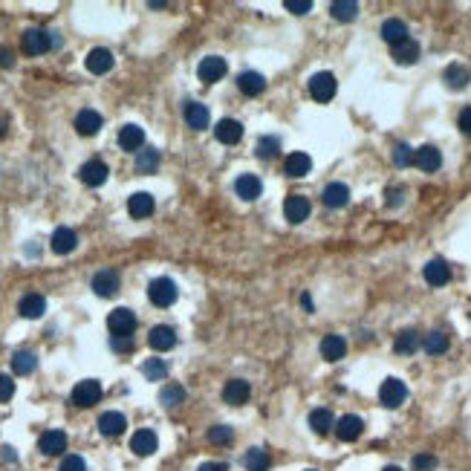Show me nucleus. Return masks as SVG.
<instances>
[{
  "label": "nucleus",
  "mask_w": 471,
  "mask_h": 471,
  "mask_svg": "<svg viewBox=\"0 0 471 471\" xmlns=\"http://www.w3.org/2000/svg\"><path fill=\"white\" fill-rule=\"evenodd\" d=\"M148 298L153 307H171V303L179 298V289L171 278H153L148 284Z\"/></svg>",
  "instance_id": "nucleus-1"
},
{
  "label": "nucleus",
  "mask_w": 471,
  "mask_h": 471,
  "mask_svg": "<svg viewBox=\"0 0 471 471\" xmlns=\"http://www.w3.org/2000/svg\"><path fill=\"white\" fill-rule=\"evenodd\" d=\"M405 399H408V388H405L402 379H393V376H390V379L382 382V388H379V402H382L385 408L393 411V408L402 405Z\"/></svg>",
  "instance_id": "nucleus-2"
},
{
  "label": "nucleus",
  "mask_w": 471,
  "mask_h": 471,
  "mask_svg": "<svg viewBox=\"0 0 471 471\" xmlns=\"http://www.w3.org/2000/svg\"><path fill=\"white\" fill-rule=\"evenodd\" d=\"M102 399V382L96 379H84L73 388V405L76 408H93Z\"/></svg>",
  "instance_id": "nucleus-3"
},
{
  "label": "nucleus",
  "mask_w": 471,
  "mask_h": 471,
  "mask_svg": "<svg viewBox=\"0 0 471 471\" xmlns=\"http://www.w3.org/2000/svg\"><path fill=\"white\" fill-rule=\"evenodd\" d=\"M107 329L113 336H133V329H136V315H133V310H128V307H119V310H113L110 315H107Z\"/></svg>",
  "instance_id": "nucleus-4"
},
{
  "label": "nucleus",
  "mask_w": 471,
  "mask_h": 471,
  "mask_svg": "<svg viewBox=\"0 0 471 471\" xmlns=\"http://www.w3.org/2000/svg\"><path fill=\"white\" fill-rule=\"evenodd\" d=\"M50 46H53V32L38 29V27L23 32V53L27 55H43Z\"/></svg>",
  "instance_id": "nucleus-5"
},
{
  "label": "nucleus",
  "mask_w": 471,
  "mask_h": 471,
  "mask_svg": "<svg viewBox=\"0 0 471 471\" xmlns=\"http://www.w3.org/2000/svg\"><path fill=\"white\" fill-rule=\"evenodd\" d=\"M107 177H110V168H107L102 159H90V162H84L81 168H78V179H81L84 185H90V188L104 185Z\"/></svg>",
  "instance_id": "nucleus-6"
},
{
  "label": "nucleus",
  "mask_w": 471,
  "mask_h": 471,
  "mask_svg": "<svg viewBox=\"0 0 471 471\" xmlns=\"http://www.w3.org/2000/svg\"><path fill=\"white\" fill-rule=\"evenodd\" d=\"M119 272L116 269H102L93 275V292H96L99 298H113L116 292H119Z\"/></svg>",
  "instance_id": "nucleus-7"
},
{
  "label": "nucleus",
  "mask_w": 471,
  "mask_h": 471,
  "mask_svg": "<svg viewBox=\"0 0 471 471\" xmlns=\"http://www.w3.org/2000/svg\"><path fill=\"white\" fill-rule=\"evenodd\" d=\"M336 76L333 73H315L313 78H310V96L315 99V102H329L336 96Z\"/></svg>",
  "instance_id": "nucleus-8"
},
{
  "label": "nucleus",
  "mask_w": 471,
  "mask_h": 471,
  "mask_svg": "<svg viewBox=\"0 0 471 471\" xmlns=\"http://www.w3.org/2000/svg\"><path fill=\"white\" fill-rule=\"evenodd\" d=\"M226 69H228V64H226L220 55H208V58L200 61L197 76H200L203 84H214V81H220V78L226 76Z\"/></svg>",
  "instance_id": "nucleus-9"
},
{
  "label": "nucleus",
  "mask_w": 471,
  "mask_h": 471,
  "mask_svg": "<svg viewBox=\"0 0 471 471\" xmlns=\"http://www.w3.org/2000/svg\"><path fill=\"white\" fill-rule=\"evenodd\" d=\"M336 437L341 439V442H356L359 437H362V431H364V422H362V416H356V414H347V416H341L339 422H336Z\"/></svg>",
  "instance_id": "nucleus-10"
},
{
  "label": "nucleus",
  "mask_w": 471,
  "mask_h": 471,
  "mask_svg": "<svg viewBox=\"0 0 471 471\" xmlns=\"http://www.w3.org/2000/svg\"><path fill=\"white\" fill-rule=\"evenodd\" d=\"M234 191H238L240 200L254 203L257 197L264 194V182H261V177H254V174H240L238 179H234Z\"/></svg>",
  "instance_id": "nucleus-11"
},
{
  "label": "nucleus",
  "mask_w": 471,
  "mask_h": 471,
  "mask_svg": "<svg viewBox=\"0 0 471 471\" xmlns=\"http://www.w3.org/2000/svg\"><path fill=\"white\" fill-rule=\"evenodd\" d=\"M310 200L303 197V194H292V197H287V203H284V214H287V220L292 223V226H298V223H303L310 217Z\"/></svg>",
  "instance_id": "nucleus-12"
},
{
  "label": "nucleus",
  "mask_w": 471,
  "mask_h": 471,
  "mask_svg": "<svg viewBox=\"0 0 471 471\" xmlns=\"http://www.w3.org/2000/svg\"><path fill=\"white\" fill-rule=\"evenodd\" d=\"M156 449H159V439H156V434L151 428H142V431H136L130 437V451L136 457H151Z\"/></svg>",
  "instance_id": "nucleus-13"
},
{
  "label": "nucleus",
  "mask_w": 471,
  "mask_h": 471,
  "mask_svg": "<svg viewBox=\"0 0 471 471\" xmlns=\"http://www.w3.org/2000/svg\"><path fill=\"white\" fill-rule=\"evenodd\" d=\"M153 208H156V200H153V194H148V191H136V194L128 200V211H130V217H133V220H145V217H151V214H153Z\"/></svg>",
  "instance_id": "nucleus-14"
},
{
  "label": "nucleus",
  "mask_w": 471,
  "mask_h": 471,
  "mask_svg": "<svg viewBox=\"0 0 471 471\" xmlns=\"http://www.w3.org/2000/svg\"><path fill=\"white\" fill-rule=\"evenodd\" d=\"M113 53L110 50H104V46H96V50H90V55H87V69L93 76H104V73H110L113 69Z\"/></svg>",
  "instance_id": "nucleus-15"
},
{
  "label": "nucleus",
  "mask_w": 471,
  "mask_h": 471,
  "mask_svg": "<svg viewBox=\"0 0 471 471\" xmlns=\"http://www.w3.org/2000/svg\"><path fill=\"white\" fill-rule=\"evenodd\" d=\"M38 449H41V454H46V457H55V454L67 451V434L58 431V428L43 431L41 439H38Z\"/></svg>",
  "instance_id": "nucleus-16"
},
{
  "label": "nucleus",
  "mask_w": 471,
  "mask_h": 471,
  "mask_svg": "<svg viewBox=\"0 0 471 471\" xmlns=\"http://www.w3.org/2000/svg\"><path fill=\"white\" fill-rule=\"evenodd\" d=\"M148 344H151L153 350H159V353L174 350V347H177V329L168 327V324L153 327V329H151V336H148Z\"/></svg>",
  "instance_id": "nucleus-17"
},
{
  "label": "nucleus",
  "mask_w": 471,
  "mask_h": 471,
  "mask_svg": "<svg viewBox=\"0 0 471 471\" xmlns=\"http://www.w3.org/2000/svg\"><path fill=\"white\" fill-rule=\"evenodd\" d=\"M249 396H252V385L246 382V379H231V382H226V388H223V399L228 405H246L249 402Z\"/></svg>",
  "instance_id": "nucleus-18"
},
{
  "label": "nucleus",
  "mask_w": 471,
  "mask_h": 471,
  "mask_svg": "<svg viewBox=\"0 0 471 471\" xmlns=\"http://www.w3.org/2000/svg\"><path fill=\"white\" fill-rule=\"evenodd\" d=\"M414 165L419 171H425V174H434L439 171V165H442V153L434 148V145H422L416 148V156H414Z\"/></svg>",
  "instance_id": "nucleus-19"
},
{
  "label": "nucleus",
  "mask_w": 471,
  "mask_h": 471,
  "mask_svg": "<svg viewBox=\"0 0 471 471\" xmlns=\"http://www.w3.org/2000/svg\"><path fill=\"white\" fill-rule=\"evenodd\" d=\"M214 136H217V142H223V145H238L243 139V125L238 119H220L217 128H214Z\"/></svg>",
  "instance_id": "nucleus-20"
},
{
  "label": "nucleus",
  "mask_w": 471,
  "mask_h": 471,
  "mask_svg": "<svg viewBox=\"0 0 471 471\" xmlns=\"http://www.w3.org/2000/svg\"><path fill=\"white\" fill-rule=\"evenodd\" d=\"M208 122H211V113H208L205 104H200V102H188L185 104V125L191 130H205Z\"/></svg>",
  "instance_id": "nucleus-21"
},
{
  "label": "nucleus",
  "mask_w": 471,
  "mask_h": 471,
  "mask_svg": "<svg viewBox=\"0 0 471 471\" xmlns=\"http://www.w3.org/2000/svg\"><path fill=\"white\" fill-rule=\"evenodd\" d=\"M422 275H425V280L431 287H445L451 280V269L445 261H439V257H434V261L425 264V269H422Z\"/></svg>",
  "instance_id": "nucleus-22"
},
{
  "label": "nucleus",
  "mask_w": 471,
  "mask_h": 471,
  "mask_svg": "<svg viewBox=\"0 0 471 471\" xmlns=\"http://www.w3.org/2000/svg\"><path fill=\"white\" fill-rule=\"evenodd\" d=\"M50 246H53V252H55V254H69V252H73V249L78 246V238H76V231H73V228L61 226V228H55V231H53Z\"/></svg>",
  "instance_id": "nucleus-23"
},
{
  "label": "nucleus",
  "mask_w": 471,
  "mask_h": 471,
  "mask_svg": "<svg viewBox=\"0 0 471 471\" xmlns=\"http://www.w3.org/2000/svg\"><path fill=\"white\" fill-rule=\"evenodd\" d=\"M102 125H104V119H102V113H96V110H81L78 116H76V130L81 133V136H96L99 130H102Z\"/></svg>",
  "instance_id": "nucleus-24"
},
{
  "label": "nucleus",
  "mask_w": 471,
  "mask_h": 471,
  "mask_svg": "<svg viewBox=\"0 0 471 471\" xmlns=\"http://www.w3.org/2000/svg\"><path fill=\"white\" fill-rule=\"evenodd\" d=\"M321 200H324L327 208H344V205L350 203V188H347L344 182H329V185L324 188Z\"/></svg>",
  "instance_id": "nucleus-25"
},
{
  "label": "nucleus",
  "mask_w": 471,
  "mask_h": 471,
  "mask_svg": "<svg viewBox=\"0 0 471 471\" xmlns=\"http://www.w3.org/2000/svg\"><path fill=\"white\" fill-rule=\"evenodd\" d=\"M125 428H128V419H125V414H119V411H107V414L99 416V431H102L104 437H119Z\"/></svg>",
  "instance_id": "nucleus-26"
},
{
  "label": "nucleus",
  "mask_w": 471,
  "mask_h": 471,
  "mask_svg": "<svg viewBox=\"0 0 471 471\" xmlns=\"http://www.w3.org/2000/svg\"><path fill=\"white\" fill-rule=\"evenodd\" d=\"M18 313L23 318H41L46 313V298L38 295V292H29V295H23L20 303H18Z\"/></svg>",
  "instance_id": "nucleus-27"
},
{
  "label": "nucleus",
  "mask_w": 471,
  "mask_h": 471,
  "mask_svg": "<svg viewBox=\"0 0 471 471\" xmlns=\"http://www.w3.org/2000/svg\"><path fill=\"white\" fill-rule=\"evenodd\" d=\"M344 353H347V341H344V336L329 333V336L321 339V356H324L327 362H339V359H344Z\"/></svg>",
  "instance_id": "nucleus-28"
},
{
  "label": "nucleus",
  "mask_w": 471,
  "mask_h": 471,
  "mask_svg": "<svg viewBox=\"0 0 471 471\" xmlns=\"http://www.w3.org/2000/svg\"><path fill=\"white\" fill-rule=\"evenodd\" d=\"M310 171H313V159H310V153L295 151V153L287 156V174H289V177L301 179V177H307Z\"/></svg>",
  "instance_id": "nucleus-29"
},
{
  "label": "nucleus",
  "mask_w": 471,
  "mask_h": 471,
  "mask_svg": "<svg viewBox=\"0 0 471 471\" xmlns=\"http://www.w3.org/2000/svg\"><path fill=\"white\" fill-rule=\"evenodd\" d=\"M382 38H385L390 46L408 41V27H405V20H399V18H388V20L382 23Z\"/></svg>",
  "instance_id": "nucleus-30"
},
{
  "label": "nucleus",
  "mask_w": 471,
  "mask_h": 471,
  "mask_svg": "<svg viewBox=\"0 0 471 471\" xmlns=\"http://www.w3.org/2000/svg\"><path fill=\"white\" fill-rule=\"evenodd\" d=\"M119 145H122V151H139L145 145V130L139 125H125L119 130Z\"/></svg>",
  "instance_id": "nucleus-31"
},
{
  "label": "nucleus",
  "mask_w": 471,
  "mask_h": 471,
  "mask_svg": "<svg viewBox=\"0 0 471 471\" xmlns=\"http://www.w3.org/2000/svg\"><path fill=\"white\" fill-rule=\"evenodd\" d=\"M393 61L396 64H402V67H411L419 61V43L416 41H402V43H396L393 46Z\"/></svg>",
  "instance_id": "nucleus-32"
},
{
  "label": "nucleus",
  "mask_w": 471,
  "mask_h": 471,
  "mask_svg": "<svg viewBox=\"0 0 471 471\" xmlns=\"http://www.w3.org/2000/svg\"><path fill=\"white\" fill-rule=\"evenodd\" d=\"M310 428H313V434L324 437V434H329V431L336 428V419H333V414H329L327 408H315L310 414Z\"/></svg>",
  "instance_id": "nucleus-33"
},
{
  "label": "nucleus",
  "mask_w": 471,
  "mask_h": 471,
  "mask_svg": "<svg viewBox=\"0 0 471 471\" xmlns=\"http://www.w3.org/2000/svg\"><path fill=\"white\" fill-rule=\"evenodd\" d=\"M238 87H240V93H246V96H261V93L266 90V78L261 73H240Z\"/></svg>",
  "instance_id": "nucleus-34"
},
{
  "label": "nucleus",
  "mask_w": 471,
  "mask_h": 471,
  "mask_svg": "<svg viewBox=\"0 0 471 471\" xmlns=\"http://www.w3.org/2000/svg\"><path fill=\"white\" fill-rule=\"evenodd\" d=\"M35 367H38V356H35V353H29V350H18L15 356H12V370L18 376H29Z\"/></svg>",
  "instance_id": "nucleus-35"
},
{
  "label": "nucleus",
  "mask_w": 471,
  "mask_h": 471,
  "mask_svg": "<svg viewBox=\"0 0 471 471\" xmlns=\"http://www.w3.org/2000/svg\"><path fill=\"white\" fill-rule=\"evenodd\" d=\"M159 168V151L156 148H145L136 153V171L139 174H153Z\"/></svg>",
  "instance_id": "nucleus-36"
},
{
  "label": "nucleus",
  "mask_w": 471,
  "mask_h": 471,
  "mask_svg": "<svg viewBox=\"0 0 471 471\" xmlns=\"http://www.w3.org/2000/svg\"><path fill=\"white\" fill-rule=\"evenodd\" d=\"M159 402H162L165 408H177V405H182V402H185V388L177 385V382L165 385L162 393H159Z\"/></svg>",
  "instance_id": "nucleus-37"
},
{
  "label": "nucleus",
  "mask_w": 471,
  "mask_h": 471,
  "mask_svg": "<svg viewBox=\"0 0 471 471\" xmlns=\"http://www.w3.org/2000/svg\"><path fill=\"white\" fill-rule=\"evenodd\" d=\"M468 78H471V73H468L463 64H451L449 69H445V84H449L451 90H463V87H468Z\"/></svg>",
  "instance_id": "nucleus-38"
},
{
  "label": "nucleus",
  "mask_w": 471,
  "mask_h": 471,
  "mask_svg": "<svg viewBox=\"0 0 471 471\" xmlns=\"http://www.w3.org/2000/svg\"><path fill=\"white\" fill-rule=\"evenodd\" d=\"M243 468L246 471H266L269 468V451L264 449H249L243 457Z\"/></svg>",
  "instance_id": "nucleus-39"
},
{
  "label": "nucleus",
  "mask_w": 471,
  "mask_h": 471,
  "mask_svg": "<svg viewBox=\"0 0 471 471\" xmlns=\"http://www.w3.org/2000/svg\"><path fill=\"white\" fill-rule=\"evenodd\" d=\"M416 347H419V333H416V329H402V333L396 336V344H393V350L402 353V356H411Z\"/></svg>",
  "instance_id": "nucleus-40"
},
{
  "label": "nucleus",
  "mask_w": 471,
  "mask_h": 471,
  "mask_svg": "<svg viewBox=\"0 0 471 471\" xmlns=\"http://www.w3.org/2000/svg\"><path fill=\"white\" fill-rule=\"evenodd\" d=\"M142 373H145L148 382H162L165 376H168V364H165L162 359H148V362L142 364Z\"/></svg>",
  "instance_id": "nucleus-41"
},
{
  "label": "nucleus",
  "mask_w": 471,
  "mask_h": 471,
  "mask_svg": "<svg viewBox=\"0 0 471 471\" xmlns=\"http://www.w3.org/2000/svg\"><path fill=\"white\" fill-rule=\"evenodd\" d=\"M329 12H333V18L336 20H353V18H356L359 15V4H353V0H339V4H333V6H329Z\"/></svg>",
  "instance_id": "nucleus-42"
},
{
  "label": "nucleus",
  "mask_w": 471,
  "mask_h": 471,
  "mask_svg": "<svg viewBox=\"0 0 471 471\" xmlns=\"http://www.w3.org/2000/svg\"><path fill=\"white\" fill-rule=\"evenodd\" d=\"M449 350V336L445 333H428L425 336V353L428 356H442Z\"/></svg>",
  "instance_id": "nucleus-43"
},
{
  "label": "nucleus",
  "mask_w": 471,
  "mask_h": 471,
  "mask_svg": "<svg viewBox=\"0 0 471 471\" xmlns=\"http://www.w3.org/2000/svg\"><path fill=\"white\" fill-rule=\"evenodd\" d=\"M280 153V142L275 136H261L257 139V156L261 159H275Z\"/></svg>",
  "instance_id": "nucleus-44"
},
{
  "label": "nucleus",
  "mask_w": 471,
  "mask_h": 471,
  "mask_svg": "<svg viewBox=\"0 0 471 471\" xmlns=\"http://www.w3.org/2000/svg\"><path fill=\"white\" fill-rule=\"evenodd\" d=\"M231 439H234V431L228 425H214L208 431V442L211 445H231Z\"/></svg>",
  "instance_id": "nucleus-45"
},
{
  "label": "nucleus",
  "mask_w": 471,
  "mask_h": 471,
  "mask_svg": "<svg viewBox=\"0 0 471 471\" xmlns=\"http://www.w3.org/2000/svg\"><path fill=\"white\" fill-rule=\"evenodd\" d=\"M414 156H416V151L411 145H405V142L393 148V162L399 165V168H408V165H414Z\"/></svg>",
  "instance_id": "nucleus-46"
},
{
  "label": "nucleus",
  "mask_w": 471,
  "mask_h": 471,
  "mask_svg": "<svg viewBox=\"0 0 471 471\" xmlns=\"http://www.w3.org/2000/svg\"><path fill=\"white\" fill-rule=\"evenodd\" d=\"M58 471H87V463H84V457H78V454H67L64 460H61V468Z\"/></svg>",
  "instance_id": "nucleus-47"
},
{
  "label": "nucleus",
  "mask_w": 471,
  "mask_h": 471,
  "mask_svg": "<svg viewBox=\"0 0 471 471\" xmlns=\"http://www.w3.org/2000/svg\"><path fill=\"white\" fill-rule=\"evenodd\" d=\"M437 468V457L434 454H416L414 457V471H434Z\"/></svg>",
  "instance_id": "nucleus-48"
},
{
  "label": "nucleus",
  "mask_w": 471,
  "mask_h": 471,
  "mask_svg": "<svg viewBox=\"0 0 471 471\" xmlns=\"http://www.w3.org/2000/svg\"><path fill=\"white\" fill-rule=\"evenodd\" d=\"M12 396H15V379L0 373V402H9Z\"/></svg>",
  "instance_id": "nucleus-49"
},
{
  "label": "nucleus",
  "mask_w": 471,
  "mask_h": 471,
  "mask_svg": "<svg viewBox=\"0 0 471 471\" xmlns=\"http://www.w3.org/2000/svg\"><path fill=\"white\" fill-rule=\"evenodd\" d=\"M110 344H113L116 353H130L133 350V339H128V336H113Z\"/></svg>",
  "instance_id": "nucleus-50"
},
{
  "label": "nucleus",
  "mask_w": 471,
  "mask_h": 471,
  "mask_svg": "<svg viewBox=\"0 0 471 471\" xmlns=\"http://www.w3.org/2000/svg\"><path fill=\"white\" fill-rule=\"evenodd\" d=\"M287 9L292 15H307L313 9V4H310V0H287Z\"/></svg>",
  "instance_id": "nucleus-51"
},
{
  "label": "nucleus",
  "mask_w": 471,
  "mask_h": 471,
  "mask_svg": "<svg viewBox=\"0 0 471 471\" xmlns=\"http://www.w3.org/2000/svg\"><path fill=\"white\" fill-rule=\"evenodd\" d=\"M385 197H388L385 203H388L390 208H396V205H402V197H405V188H388V194H385Z\"/></svg>",
  "instance_id": "nucleus-52"
},
{
  "label": "nucleus",
  "mask_w": 471,
  "mask_h": 471,
  "mask_svg": "<svg viewBox=\"0 0 471 471\" xmlns=\"http://www.w3.org/2000/svg\"><path fill=\"white\" fill-rule=\"evenodd\" d=\"M9 67H15V53L9 46H0V69H9Z\"/></svg>",
  "instance_id": "nucleus-53"
},
{
  "label": "nucleus",
  "mask_w": 471,
  "mask_h": 471,
  "mask_svg": "<svg viewBox=\"0 0 471 471\" xmlns=\"http://www.w3.org/2000/svg\"><path fill=\"white\" fill-rule=\"evenodd\" d=\"M457 125H460V130L471 139V107H465V110L460 113V122H457Z\"/></svg>",
  "instance_id": "nucleus-54"
},
{
  "label": "nucleus",
  "mask_w": 471,
  "mask_h": 471,
  "mask_svg": "<svg viewBox=\"0 0 471 471\" xmlns=\"http://www.w3.org/2000/svg\"><path fill=\"white\" fill-rule=\"evenodd\" d=\"M0 457H4L6 463H18V454H15L12 445H4V449H0Z\"/></svg>",
  "instance_id": "nucleus-55"
},
{
  "label": "nucleus",
  "mask_w": 471,
  "mask_h": 471,
  "mask_svg": "<svg viewBox=\"0 0 471 471\" xmlns=\"http://www.w3.org/2000/svg\"><path fill=\"white\" fill-rule=\"evenodd\" d=\"M197 471H228V465H223V463H203Z\"/></svg>",
  "instance_id": "nucleus-56"
},
{
  "label": "nucleus",
  "mask_w": 471,
  "mask_h": 471,
  "mask_svg": "<svg viewBox=\"0 0 471 471\" xmlns=\"http://www.w3.org/2000/svg\"><path fill=\"white\" fill-rule=\"evenodd\" d=\"M301 303H303V310H313V298H310L307 292H303V295H301Z\"/></svg>",
  "instance_id": "nucleus-57"
},
{
  "label": "nucleus",
  "mask_w": 471,
  "mask_h": 471,
  "mask_svg": "<svg viewBox=\"0 0 471 471\" xmlns=\"http://www.w3.org/2000/svg\"><path fill=\"white\" fill-rule=\"evenodd\" d=\"M6 133V119H0V136Z\"/></svg>",
  "instance_id": "nucleus-58"
},
{
  "label": "nucleus",
  "mask_w": 471,
  "mask_h": 471,
  "mask_svg": "<svg viewBox=\"0 0 471 471\" xmlns=\"http://www.w3.org/2000/svg\"><path fill=\"white\" fill-rule=\"evenodd\" d=\"M382 471H402V468H399V465H388V468H382Z\"/></svg>",
  "instance_id": "nucleus-59"
},
{
  "label": "nucleus",
  "mask_w": 471,
  "mask_h": 471,
  "mask_svg": "<svg viewBox=\"0 0 471 471\" xmlns=\"http://www.w3.org/2000/svg\"><path fill=\"white\" fill-rule=\"evenodd\" d=\"M307 471H315V468H307Z\"/></svg>",
  "instance_id": "nucleus-60"
}]
</instances>
